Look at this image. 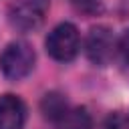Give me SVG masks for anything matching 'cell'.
<instances>
[{
    "label": "cell",
    "mask_w": 129,
    "mask_h": 129,
    "mask_svg": "<svg viewBox=\"0 0 129 129\" xmlns=\"http://www.w3.org/2000/svg\"><path fill=\"white\" fill-rule=\"evenodd\" d=\"M26 123V105L20 97L0 95V129H22Z\"/></svg>",
    "instance_id": "obj_5"
},
{
    "label": "cell",
    "mask_w": 129,
    "mask_h": 129,
    "mask_svg": "<svg viewBox=\"0 0 129 129\" xmlns=\"http://www.w3.org/2000/svg\"><path fill=\"white\" fill-rule=\"evenodd\" d=\"M48 12V0H20L10 6L8 22L20 32H30L44 22Z\"/></svg>",
    "instance_id": "obj_3"
},
{
    "label": "cell",
    "mask_w": 129,
    "mask_h": 129,
    "mask_svg": "<svg viewBox=\"0 0 129 129\" xmlns=\"http://www.w3.org/2000/svg\"><path fill=\"white\" fill-rule=\"evenodd\" d=\"M117 52H121L123 60L129 62V28L123 32V36L117 40Z\"/></svg>",
    "instance_id": "obj_9"
},
{
    "label": "cell",
    "mask_w": 129,
    "mask_h": 129,
    "mask_svg": "<svg viewBox=\"0 0 129 129\" xmlns=\"http://www.w3.org/2000/svg\"><path fill=\"white\" fill-rule=\"evenodd\" d=\"M34 60H36L34 48L24 40H14L6 44L4 50L0 52V69L4 77L10 81L24 79L34 69Z\"/></svg>",
    "instance_id": "obj_1"
},
{
    "label": "cell",
    "mask_w": 129,
    "mask_h": 129,
    "mask_svg": "<svg viewBox=\"0 0 129 129\" xmlns=\"http://www.w3.org/2000/svg\"><path fill=\"white\" fill-rule=\"evenodd\" d=\"M85 52H87V56L93 64L107 67L117 54V38H115L113 30L107 28V26L91 28L89 34H87Z\"/></svg>",
    "instance_id": "obj_4"
},
{
    "label": "cell",
    "mask_w": 129,
    "mask_h": 129,
    "mask_svg": "<svg viewBox=\"0 0 129 129\" xmlns=\"http://www.w3.org/2000/svg\"><path fill=\"white\" fill-rule=\"evenodd\" d=\"M71 4L87 16H95L103 12V0H71Z\"/></svg>",
    "instance_id": "obj_8"
},
{
    "label": "cell",
    "mask_w": 129,
    "mask_h": 129,
    "mask_svg": "<svg viewBox=\"0 0 129 129\" xmlns=\"http://www.w3.org/2000/svg\"><path fill=\"white\" fill-rule=\"evenodd\" d=\"M56 129H91L93 121L85 109H67V113L54 123Z\"/></svg>",
    "instance_id": "obj_6"
},
{
    "label": "cell",
    "mask_w": 129,
    "mask_h": 129,
    "mask_svg": "<svg viewBox=\"0 0 129 129\" xmlns=\"http://www.w3.org/2000/svg\"><path fill=\"white\" fill-rule=\"evenodd\" d=\"M44 44H46V52H48L54 60H58V62H69V60H73V58L77 56V52H79L81 36H79V30H77L75 24H71V22H60V24H56V26L48 32Z\"/></svg>",
    "instance_id": "obj_2"
},
{
    "label": "cell",
    "mask_w": 129,
    "mask_h": 129,
    "mask_svg": "<svg viewBox=\"0 0 129 129\" xmlns=\"http://www.w3.org/2000/svg\"><path fill=\"white\" fill-rule=\"evenodd\" d=\"M40 107H42L44 117L50 119L52 123H56V121L67 113V109H69L67 99H64L60 93H46L44 99H42V103H40Z\"/></svg>",
    "instance_id": "obj_7"
}]
</instances>
